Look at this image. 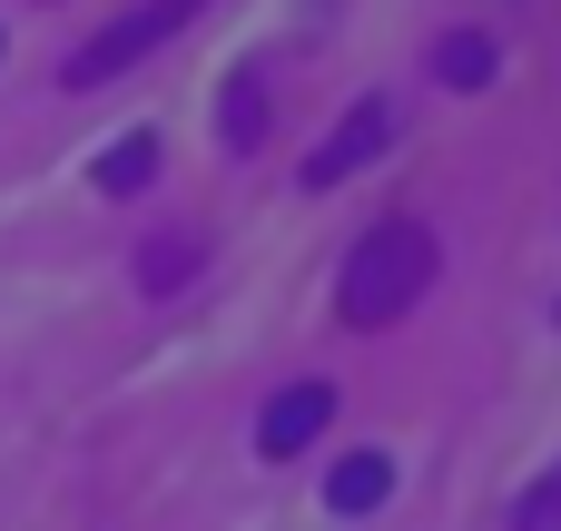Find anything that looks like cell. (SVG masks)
<instances>
[{
    "instance_id": "1",
    "label": "cell",
    "mask_w": 561,
    "mask_h": 531,
    "mask_svg": "<svg viewBox=\"0 0 561 531\" xmlns=\"http://www.w3.org/2000/svg\"><path fill=\"white\" fill-rule=\"evenodd\" d=\"M434 266H444V246H434L414 217H385V227L345 256V276H335V315L375 335V325H394V315L434 286Z\"/></svg>"
},
{
    "instance_id": "2",
    "label": "cell",
    "mask_w": 561,
    "mask_h": 531,
    "mask_svg": "<svg viewBox=\"0 0 561 531\" xmlns=\"http://www.w3.org/2000/svg\"><path fill=\"white\" fill-rule=\"evenodd\" d=\"M197 20V0H148V10H128V20H108L79 59H69V89H99V79H118V69H138L158 39H178Z\"/></svg>"
},
{
    "instance_id": "3",
    "label": "cell",
    "mask_w": 561,
    "mask_h": 531,
    "mask_svg": "<svg viewBox=\"0 0 561 531\" xmlns=\"http://www.w3.org/2000/svg\"><path fill=\"white\" fill-rule=\"evenodd\" d=\"M385 148H394V99H365V108H355V118L306 158V187H335V177H355V168L385 158Z\"/></svg>"
},
{
    "instance_id": "4",
    "label": "cell",
    "mask_w": 561,
    "mask_h": 531,
    "mask_svg": "<svg viewBox=\"0 0 561 531\" xmlns=\"http://www.w3.org/2000/svg\"><path fill=\"white\" fill-rule=\"evenodd\" d=\"M325 424H335V394H325V384H286V394L256 414V453H266V463H296Z\"/></svg>"
},
{
    "instance_id": "5",
    "label": "cell",
    "mask_w": 561,
    "mask_h": 531,
    "mask_svg": "<svg viewBox=\"0 0 561 531\" xmlns=\"http://www.w3.org/2000/svg\"><path fill=\"white\" fill-rule=\"evenodd\" d=\"M394 493V463L385 453H345L335 473H325V512H375Z\"/></svg>"
},
{
    "instance_id": "6",
    "label": "cell",
    "mask_w": 561,
    "mask_h": 531,
    "mask_svg": "<svg viewBox=\"0 0 561 531\" xmlns=\"http://www.w3.org/2000/svg\"><path fill=\"white\" fill-rule=\"evenodd\" d=\"M493 69H503V49H493L483 30H444V39H434V79H444V89H483Z\"/></svg>"
},
{
    "instance_id": "7",
    "label": "cell",
    "mask_w": 561,
    "mask_h": 531,
    "mask_svg": "<svg viewBox=\"0 0 561 531\" xmlns=\"http://www.w3.org/2000/svg\"><path fill=\"white\" fill-rule=\"evenodd\" d=\"M148 177H158V138H148V128H138V138H118V148L99 158V197H138Z\"/></svg>"
},
{
    "instance_id": "8",
    "label": "cell",
    "mask_w": 561,
    "mask_h": 531,
    "mask_svg": "<svg viewBox=\"0 0 561 531\" xmlns=\"http://www.w3.org/2000/svg\"><path fill=\"white\" fill-rule=\"evenodd\" d=\"M266 138V89H256V69H237L227 79V148H256Z\"/></svg>"
},
{
    "instance_id": "9",
    "label": "cell",
    "mask_w": 561,
    "mask_h": 531,
    "mask_svg": "<svg viewBox=\"0 0 561 531\" xmlns=\"http://www.w3.org/2000/svg\"><path fill=\"white\" fill-rule=\"evenodd\" d=\"M138 276H148V296H178V276H197V246H187V236H158V246L138 256Z\"/></svg>"
},
{
    "instance_id": "10",
    "label": "cell",
    "mask_w": 561,
    "mask_h": 531,
    "mask_svg": "<svg viewBox=\"0 0 561 531\" xmlns=\"http://www.w3.org/2000/svg\"><path fill=\"white\" fill-rule=\"evenodd\" d=\"M513 522H523V531H552L561 522V473H552V483H533V493L513 503Z\"/></svg>"
}]
</instances>
